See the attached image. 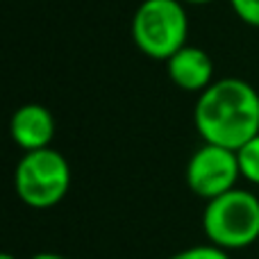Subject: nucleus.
Segmentation results:
<instances>
[{
  "label": "nucleus",
  "instance_id": "1",
  "mask_svg": "<svg viewBox=\"0 0 259 259\" xmlns=\"http://www.w3.org/2000/svg\"><path fill=\"white\" fill-rule=\"evenodd\" d=\"M193 125L205 143L239 150L259 134V94L241 77H223L198 94Z\"/></svg>",
  "mask_w": 259,
  "mask_h": 259
},
{
  "label": "nucleus",
  "instance_id": "2",
  "mask_svg": "<svg viewBox=\"0 0 259 259\" xmlns=\"http://www.w3.org/2000/svg\"><path fill=\"white\" fill-rule=\"evenodd\" d=\"M202 230L211 246L243 250L259 241V198L248 189H232L207 202Z\"/></svg>",
  "mask_w": 259,
  "mask_h": 259
},
{
  "label": "nucleus",
  "instance_id": "3",
  "mask_svg": "<svg viewBox=\"0 0 259 259\" xmlns=\"http://www.w3.org/2000/svg\"><path fill=\"white\" fill-rule=\"evenodd\" d=\"M189 39V16L182 0H143L132 16V41L146 57L168 62Z\"/></svg>",
  "mask_w": 259,
  "mask_h": 259
},
{
  "label": "nucleus",
  "instance_id": "4",
  "mask_svg": "<svg viewBox=\"0 0 259 259\" xmlns=\"http://www.w3.org/2000/svg\"><path fill=\"white\" fill-rule=\"evenodd\" d=\"M14 189L32 209L57 207L71 189V166L53 146L25 152L14 170Z\"/></svg>",
  "mask_w": 259,
  "mask_h": 259
},
{
  "label": "nucleus",
  "instance_id": "5",
  "mask_svg": "<svg viewBox=\"0 0 259 259\" xmlns=\"http://www.w3.org/2000/svg\"><path fill=\"white\" fill-rule=\"evenodd\" d=\"M239 180H241V168L237 150L223 146L202 143L187 164L189 189L207 202L237 189Z\"/></svg>",
  "mask_w": 259,
  "mask_h": 259
},
{
  "label": "nucleus",
  "instance_id": "6",
  "mask_svg": "<svg viewBox=\"0 0 259 259\" xmlns=\"http://www.w3.org/2000/svg\"><path fill=\"white\" fill-rule=\"evenodd\" d=\"M55 132H57V123H55L53 112L39 103L21 105L9 121L12 141L25 152L50 148Z\"/></svg>",
  "mask_w": 259,
  "mask_h": 259
},
{
  "label": "nucleus",
  "instance_id": "7",
  "mask_svg": "<svg viewBox=\"0 0 259 259\" xmlns=\"http://www.w3.org/2000/svg\"><path fill=\"white\" fill-rule=\"evenodd\" d=\"M168 77L178 89L189 94H202L207 87L214 84V62L198 46H184L166 62Z\"/></svg>",
  "mask_w": 259,
  "mask_h": 259
},
{
  "label": "nucleus",
  "instance_id": "8",
  "mask_svg": "<svg viewBox=\"0 0 259 259\" xmlns=\"http://www.w3.org/2000/svg\"><path fill=\"white\" fill-rule=\"evenodd\" d=\"M239 157V168H241V178L248 180L250 184L259 187V134L255 139L241 146L237 150Z\"/></svg>",
  "mask_w": 259,
  "mask_h": 259
},
{
  "label": "nucleus",
  "instance_id": "9",
  "mask_svg": "<svg viewBox=\"0 0 259 259\" xmlns=\"http://www.w3.org/2000/svg\"><path fill=\"white\" fill-rule=\"evenodd\" d=\"M168 259H230V252L221 250V248L211 246V243H202V246L184 248V250L175 252V255Z\"/></svg>",
  "mask_w": 259,
  "mask_h": 259
},
{
  "label": "nucleus",
  "instance_id": "10",
  "mask_svg": "<svg viewBox=\"0 0 259 259\" xmlns=\"http://www.w3.org/2000/svg\"><path fill=\"white\" fill-rule=\"evenodd\" d=\"M230 5L246 25L259 27V0H230Z\"/></svg>",
  "mask_w": 259,
  "mask_h": 259
},
{
  "label": "nucleus",
  "instance_id": "11",
  "mask_svg": "<svg viewBox=\"0 0 259 259\" xmlns=\"http://www.w3.org/2000/svg\"><path fill=\"white\" fill-rule=\"evenodd\" d=\"M30 259H68V257L57 255V252H39V255H32Z\"/></svg>",
  "mask_w": 259,
  "mask_h": 259
},
{
  "label": "nucleus",
  "instance_id": "12",
  "mask_svg": "<svg viewBox=\"0 0 259 259\" xmlns=\"http://www.w3.org/2000/svg\"><path fill=\"white\" fill-rule=\"evenodd\" d=\"M184 5H209V3H214V0H182Z\"/></svg>",
  "mask_w": 259,
  "mask_h": 259
},
{
  "label": "nucleus",
  "instance_id": "13",
  "mask_svg": "<svg viewBox=\"0 0 259 259\" xmlns=\"http://www.w3.org/2000/svg\"><path fill=\"white\" fill-rule=\"evenodd\" d=\"M0 259H16L14 255H7V252H5V255H0Z\"/></svg>",
  "mask_w": 259,
  "mask_h": 259
}]
</instances>
